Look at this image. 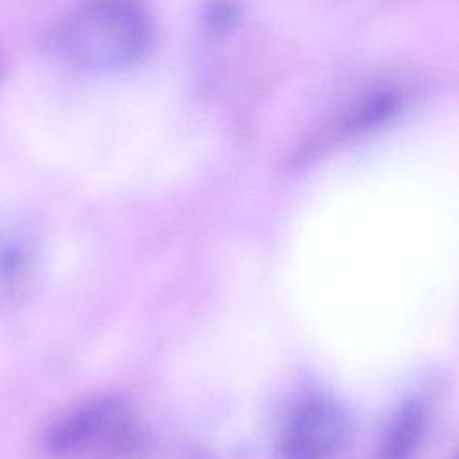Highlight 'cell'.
<instances>
[{
  "label": "cell",
  "instance_id": "cell-1",
  "mask_svg": "<svg viewBox=\"0 0 459 459\" xmlns=\"http://www.w3.org/2000/svg\"><path fill=\"white\" fill-rule=\"evenodd\" d=\"M154 25L140 0H84L47 36L56 57L91 72L133 66L151 52Z\"/></svg>",
  "mask_w": 459,
  "mask_h": 459
},
{
  "label": "cell",
  "instance_id": "cell-2",
  "mask_svg": "<svg viewBox=\"0 0 459 459\" xmlns=\"http://www.w3.org/2000/svg\"><path fill=\"white\" fill-rule=\"evenodd\" d=\"M138 443L127 407L113 396L77 403L43 434V450L59 459H115Z\"/></svg>",
  "mask_w": 459,
  "mask_h": 459
},
{
  "label": "cell",
  "instance_id": "cell-3",
  "mask_svg": "<svg viewBox=\"0 0 459 459\" xmlns=\"http://www.w3.org/2000/svg\"><path fill=\"white\" fill-rule=\"evenodd\" d=\"M344 432L341 409L328 398L312 396L289 414L280 454L283 459H333L344 443Z\"/></svg>",
  "mask_w": 459,
  "mask_h": 459
},
{
  "label": "cell",
  "instance_id": "cell-4",
  "mask_svg": "<svg viewBox=\"0 0 459 459\" xmlns=\"http://www.w3.org/2000/svg\"><path fill=\"white\" fill-rule=\"evenodd\" d=\"M402 106V95L389 86L377 88L357 99L339 118L337 131L342 136H359L389 122Z\"/></svg>",
  "mask_w": 459,
  "mask_h": 459
},
{
  "label": "cell",
  "instance_id": "cell-5",
  "mask_svg": "<svg viewBox=\"0 0 459 459\" xmlns=\"http://www.w3.org/2000/svg\"><path fill=\"white\" fill-rule=\"evenodd\" d=\"M425 423L427 416L420 402L403 403L384 430L380 459H412L423 439Z\"/></svg>",
  "mask_w": 459,
  "mask_h": 459
},
{
  "label": "cell",
  "instance_id": "cell-6",
  "mask_svg": "<svg viewBox=\"0 0 459 459\" xmlns=\"http://www.w3.org/2000/svg\"><path fill=\"white\" fill-rule=\"evenodd\" d=\"M238 18V9L233 2L228 0H215L204 13L206 25L213 30H224L235 25Z\"/></svg>",
  "mask_w": 459,
  "mask_h": 459
}]
</instances>
